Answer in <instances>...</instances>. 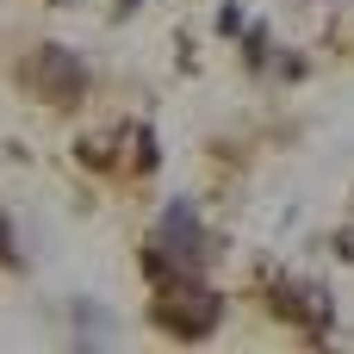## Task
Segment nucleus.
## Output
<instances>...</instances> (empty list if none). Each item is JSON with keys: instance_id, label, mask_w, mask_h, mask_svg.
Segmentation results:
<instances>
[{"instance_id": "obj_1", "label": "nucleus", "mask_w": 354, "mask_h": 354, "mask_svg": "<svg viewBox=\"0 0 354 354\" xmlns=\"http://www.w3.org/2000/svg\"><path fill=\"white\" fill-rule=\"evenodd\" d=\"M174 292L156 305V324L168 330V336H187V342H199V336H212L218 330V292L212 286H193V280H168Z\"/></svg>"}, {"instance_id": "obj_2", "label": "nucleus", "mask_w": 354, "mask_h": 354, "mask_svg": "<svg viewBox=\"0 0 354 354\" xmlns=\"http://www.w3.org/2000/svg\"><path fill=\"white\" fill-rule=\"evenodd\" d=\"M162 249H174V274H180V268H199V261L212 255V243H205V230H199V212H193L187 199H174V205L162 212Z\"/></svg>"}, {"instance_id": "obj_3", "label": "nucleus", "mask_w": 354, "mask_h": 354, "mask_svg": "<svg viewBox=\"0 0 354 354\" xmlns=\"http://www.w3.org/2000/svg\"><path fill=\"white\" fill-rule=\"evenodd\" d=\"M31 75H50V81H37L50 100L81 93V62H75V56H62V50H37V56H31Z\"/></svg>"}]
</instances>
